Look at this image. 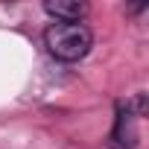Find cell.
<instances>
[{
    "instance_id": "6da1fadb",
    "label": "cell",
    "mask_w": 149,
    "mask_h": 149,
    "mask_svg": "<svg viewBox=\"0 0 149 149\" xmlns=\"http://www.w3.org/2000/svg\"><path fill=\"white\" fill-rule=\"evenodd\" d=\"M44 44L58 61H79L88 56L94 35L85 24H50L44 32Z\"/></svg>"
},
{
    "instance_id": "7a4b0ae2",
    "label": "cell",
    "mask_w": 149,
    "mask_h": 149,
    "mask_svg": "<svg viewBox=\"0 0 149 149\" xmlns=\"http://www.w3.org/2000/svg\"><path fill=\"white\" fill-rule=\"evenodd\" d=\"M44 12L56 18V24H79V18L85 15V3L79 0H47Z\"/></svg>"
},
{
    "instance_id": "3957f363",
    "label": "cell",
    "mask_w": 149,
    "mask_h": 149,
    "mask_svg": "<svg viewBox=\"0 0 149 149\" xmlns=\"http://www.w3.org/2000/svg\"><path fill=\"white\" fill-rule=\"evenodd\" d=\"M137 140V132H134V117L129 108H120L117 111V123H114V146L117 149H132Z\"/></svg>"
}]
</instances>
